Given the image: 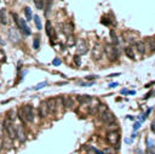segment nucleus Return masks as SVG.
Segmentation results:
<instances>
[{
	"mask_svg": "<svg viewBox=\"0 0 155 154\" xmlns=\"http://www.w3.org/2000/svg\"><path fill=\"white\" fill-rule=\"evenodd\" d=\"M110 37H112L113 45L115 46V47H118V45H119V39H118V37H116V34H115V32H114V30H110Z\"/></svg>",
	"mask_w": 155,
	"mask_h": 154,
	"instance_id": "obj_23",
	"label": "nucleus"
},
{
	"mask_svg": "<svg viewBox=\"0 0 155 154\" xmlns=\"http://www.w3.org/2000/svg\"><path fill=\"white\" fill-rule=\"evenodd\" d=\"M5 59H6V57H5L4 51H2V50H0V62H5Z\"/></svg>",
	"mask_w": 155,
	"mask_h": 154,
	"instance_id": "obj_34",
	"label": "nucleus"
},
{
	"mask_svg": "<svg viewBox=\"0 0 155 154\" xmlns=\"http://www.w3.org/2000/svg\"><path fill=\"white\" fill-rule=\"evenodd\" d=\"M124 38L130 45H136L138 40V35L136 33H132V32H125L124 33Z\"/></svg>",
	"mask_w": 155,
	"mask_h": 154,
	"instance_id": "obj_6",
	"label": "nucleus"
},
{
	"mask_svg": "<svg viewBox=\"0 0 155 154\" xmlns=\"http://www.w3.org/2000/svg\"><path fill=\"white\" fill-rule=\"evenodd\" d=\"M120 75V73H114V74H110L109 75V78H114V77H119Z\"/></svg>",
	"mask_w": 155,
	"mask_h": 154,
	"instance_id": "obj_40",
	"label": "nucleus"
},
{
	"mask_svg": "<svg viewBox=\"0 0 155 154\" xmlns=\"http://www.w3.org/2000/svg\"><path fill=\"white\" fill-rule=\"evenodd\" d=\"M153 147H154V141L150 140V138H147V148L153 149Z\"/></svg>",
	"mask_w": 155,
	"mask_h": 154,
	"instance_id": "obj_30",
	"label": "nucleus"
},
{
	"mask_svg": "<svg viewBox=\"0 0 155 154\" xmlns=\"http://www.w3.org/2000/svg\"><path fill=\"white\" fill-rule=\"evenodd\" d=\"M147 154H154V152L152 149H147Z\"/></svg>",
	"mask_w": 155,
	"mask_h": 154,
	"instance_id": "obj_45",
	"label": "nucleus"
},
{
	"mask_svg": "<svg viewBox=\"0 0 155 154\" xmlns=\"http://www.w3.org/2000/svg\"><path fill=\"white\" fill-rule=\"evenodd\" d=\"M46 85V81H44V83H41V84H38L35 87H34V90H39V89H41V87H44Z\"/></svg>",
	"mask_w": 155,
	"mask_h": 154,
	"instance_id": "obj_35",
	"label": "nucleus"
},
{
	"mask_svg": "<svg viewBox=\"0 0 155 154\" xmlns=\"http://www.w3.org/2000/svg\"><path fill=\"white\" fill-rule=\"evenodd\" d=\"M34 1V4H35V6H36V9L38 10H42L44 9V0H33Z\"/></svg>",
	"mask_w": 155,
	"mask_h": 154,
	"instance_id": "obj_26",
	"label": "nucleus"
},
{
	"mask_svg": "<svg viewBox=\"0 0 155 154\" xmlns=\"http://www.w3.org/2000/svg\"><path fill=\"white\" fill-rule=\"evenodd\" d=\"M17 26L19 27L21 32H22V33H23L24 35H30V30H29L28 26H27V23H26V21H24L23 18H18Z\"/></svg>",
	"mask_w": 155,
	"mask_h": 154,
	"instance_id": "obj_10",
	"label": "nucleus"
},
{
	"mask_svg": "<svg viewBox=\"0 0 155 154\" xmlns=\"http://www.w3.org/2000/svg\"><path fill=\"white\" fill-rule=\"evenodd\" d=\"M128 94H130V95H136V91L132 90V91H128Z\"/></svg>",
	"mask_w": 155,
	"mask_h": 154,
	"instance_id": "obj_47",
	"label": "nucleus"
},
{
	"mask_svg": "<svg viewBox=\"0 0 155 154\" xmlns=\"http://www.w3.org/2000/svg\"><path fill=\"white\" fill-rule=\"evenodd\" d=\"M0 22L1 24H7V17H6V10L5 9H1L0 10Z\"/></svg>",
	"mask_w": 155,
	"mask_h": 154,
	"instance_id": "obj_20",
	"label": "nucleus"
},
{
	"mask_svg": "<svg viewBox=\"0 0 155 154\" xmlns=\"http://www.w3.org/2000/svg\"><path fill=\"white\" fill-rule=\"evenodd\" d=\"M34 22H35V26H36V28L40 30V29L42 28V27H41V21H40V17H39V16H34Z\"/></svg>",
	"mask_w": 155,
	"mask_h": 154,
	"instance_id": "obj_27",
	"label": "nucleus"
},
{
	"mask_svg": "<svg viewBox=\"0 0 155 154\" xmlns=\"http://www.w3.org/2000/svg\"><path fill=\"white\" fill-rule=\"evenodd\" d=\"M46 33H47V35H49L51 39H55V38H56L55 29H53V27H52V24H51V22H50V21H47V22H46Z\"/></svg>",
	"mask_w": 155,
	"mask_h": 154,
	"instance_id": "obj_15",
	"label": "nucleus"
},
{
	"mask_svg": "<svg viewBox=\"0 0 155 154\" xmlns=\"http://www.w3.org/2000/svg\"><path fill=\"white\" fill-rule=\"evenodd\" d=\"M63 103H64L66 108H70V109L74 108V101H73V98L70 96H64L63 97Z\"/></svg>",
	"mask_w": 155,
	"mask_h": 154,
	"instance_id": "obj_17",
	"label": "nucleus"
},
{
	"mask_svg": "<svg viewBox=\"0 0 155 154\" xmlns=\"http://www.w3.org/2000/svg\"><path fill=\"white\" fill-rule=\"evenodd\" d=\"M103 47L99 45V44H96L93 47H92V52H91V55H92V58L95 59V61H97V59H99L101 57H102V55H103Z\"/></svg>",
	"mask_w": 155,
	"mask_h": 154,
	"instance_id": "obj_7",
	"label": "nucleus"
},
{
	"mask_svg": "<svg viewBox=\"0 0 155 154\" xmlns=\"http://www.w3.org/2000/svg\"><path fill=\"white\" fill-rule=\"evenodd\" d=\"M76 49H78L79 56H80V55H85V54L87 52V50H88V45H87V42L85 41V40H79Z\"/></svg>",
	"mask_w": 155,
	"mask_h": 154,
	"instance_id": "obj_11",
	"label": "nucleus"
},
{
	"mask_svg": "<svg viewBox=\"0 0 155 154\" xmlns=\"http://www.w3.org/2000/svg\"><path fill=\"white\" fill-rule=\"evenodd\" d=\"M74 63H75L78 67H80V64H81V59H80V56H79V55H75V56H74Z\"/></svg>",
	"mask_w": 155,
	"mask_h": 154,
	"instance_id": "obj_31",
	"label": "nucleus"
},
{
	"mask_svg": "<svg viewBox=\"0 0 155 154\" xmlns=\"http://www.w3.org/2000/svg\"><path fill=\"white\" fill-rule=\"evenodd\" d=\"M24 14H26V18L27 21H30L32 19V11H30V7H24Z\"/></svg>",
	"mask_w": 155,
	"mask_h": 154,
	"instance_id": "obj_28",
	"label": "nucleus"
},
{
	"mask_svg": "<svg viewBox=\"0 0 155 154\" xmlns=\"http://www.w3.org/2000/svg\"><path fill=\"white\" fill-rule=\"evenodd\" d=\"M118 83H112V84H109V87H110V89H113V87H116V86H118Z\"/></svg>",
	"mask_w": 155,
	"mask_h": 154,
	"instance_id": "obj_39",
	"label": "nucleus"
},
{
	"mask_svg": "<svg viewBox=\"0 0 155 154\" xmlns=\"http://www.w3.org/2000/svg\"><path fill=\"white\" fill-rule=\"evenodd\" d=\"M2 144H4L2 147H4L5 149H9V148H11V147H12V140H11L10 137H6L5 140L2 141Z\"/></svg>",
	"mask_w": 155,
	"mask_h": 154,
	"instance_id": "obj_22",
	"label": "nucleus"
},
{
	"mask_svg": "<svg viewBox=\"0 0 155 154\" xmlns=\"http://www.w3.org/2000/svg\"><path fill=\"white\" fill-rule=\"evenodd\" d=\"M136 46V50L138 51V54L139 55H144L145 54V51H147V45H145V41H142V40H139V41H137V44L135 45Z\"/></svg>",
	"mask_w": 155,
	"mask_h": 154,
	"instance_id": "obj_14",
	"label": "nucleus"
},
{
	"mask_svg": "<svg viewBox=\"0 0 155 154\" xmlns=\"http://www.w3.org/2000/svg\"><path fill=\"white\" fill-rule=\"evenodd\" d=\"M99 120L102 121V123H104L105 125H110V124H113L114 121H115V116H114V114L112 112H109V109L107 111V112H104L103 114H101L99 115Z\"/></svg>",
	"mask_w": 155,
	"mask_h": 154,
	"instance_id": "obj_5",
	"label": "nucleus"
},
{
	"mask_svg": "<svg viewBox=\"0 0 155 154\" xmlns=\"http://www.w3.org/2000/svg\"><path fill=\"white\" fill-rule=\"evenodd\" d=\"M98 77H96V75H90V77H86V80H95V79H97Z\"/></svg>",
	"mask_w": 155,
	"mask_h": 154,
	"instance_id": "obj_38",
	"label": "nucleus"
},
{
	"mask_svg": "<svg viewBox=\"0 0 155 154\" xmlns=\"http://www.w3.org/2000/svg\"><path fill=\"white\" fill-rule=\"evenodd\" d=\"M61 30L67 35V37H69V35H73V32H74V27H73V24L71 23H64V24H61Z\"/></svg>",
	"mask_w": 155,
	"mask_h": 154,
	"instance_id": "obj_12",
	"label": "nucleus"
},
{
	"mask_svg": "<svg viewBox=\"0 0 155 154\" xmlns=\"http://www.w3.org/2000/svg\"><path fill=\"white\" fill-rule=\"evenodd\" d=\"M145 45H147V49L150 51V52H155V39L154 38H148L145 40Z\"/></svg>",
	"mask_w": 155,
	"mask_h": 154,
	"instance_id": "obj_16",
	"label": "nucleus"
},
{
	"mask_svg": "<svg viewBox=\"0 0 155 154\" xmlns=\"http://www.w3.org/2000/svg\"><path fill=\"white\" fill-rule=\"evenodd\" d=\"M61 108V112H63V109L66 108L64 107V103H63V97H57L56 98V109H59Z\"/></svg>",
	"mask_w": 155,
	"mask_h": 154,
	"instance_id": "obj_21",
	"label": "nucleus"
},
{
	"mask_svg": "<svg viewBox=\"0 0 155 154\" xmlns=\"http://www.w3.org/2000/svg\"><path fill=\"white\" fill-rule=\"evenodd\" d=\"M139 127H141V121H137V123H135V124H133V130H135V131H136V130H138Z\"/></svg>",
	"mask_w": 155,
	"mask_h": 154,
	"instance_id": "obj_36",
	"label": "nucleus"
},
{
	"mask_svg": "<svg viewBox=\"0 0 155 154\" xmlns=\"http://www.w3.org/2000/svg\"><path fill=\"white\" fill-rule=\"evenodd\" d=\"M16 137L21 141L22 143L26 141L27 136H26V131H24V126H23V125L16 126Z\"/></svg>",
	"mask_w": 155,
	"mask_h": 154,
	"instance_id": "obj_8",
	"label": "nucleus"
},
{
	"mask_svg": "<svg viewBox=\"0 0 155 154\" xmlns=\"http://www.w3.org/2000/svg\"><path fill=\"white\" fill-rule=\"evenodd\" d=\"M33 47H34L35 50H38V49L40 47V42H39V38H38V37L34 38V40H33Z\"/></svg>",
	"mask_w": 155,
	"mask_h": 154,
	"instance_id": "obj_29",
	"label": "nucleus"
},
{
	"mask_svg": "<svg viewBox=\"0 0 155 154\" xmlns=\"http://www.w3.org/2000/svg\"><path fill=\"white\" fill-rule=\"evenodd\" d=\"M52 64H53V66H59V64H61V59H59V58H55L53 62H52Z\"/></svg>",
	"mask_w": 155,
	"mask_h": 154,
	"instance_id": "obj_37",
	"label": "nucleus"
},
{
	"mask_svg": "<svg viewBox=\"0 0 155 154\" xmlns=\"http://www.w3.org/2000/svg\"><path fill=\"white\" fill-rule=\"evenodd\" d=\"M76 101L79 102V103H81V104H84V103H87V102H90L91 99H92V97L91 96H88V95H84V96H76Z\"/></svg>",
	"mask_w": 155,
	"mask_h": 154,
	"instance_id": "obj_18",
	"label": "nucleus"
},
{
	"mask_svg": "<svg viewBox=\"0 0 155 154\" xmlns=\"http://www.w3.org/2000/svg\"><path fill=\"white\" fill-rule=\"evenodd\" d=\"M121 94H122V95H126V94H128V91H127L126 89H124V90H121Z\"/></svg>",
	"mask_w": 155,
	"mask_h": 154,
	"instance_id": "obj_43",
	"label": "nucleus"
},
{
	"mask_svg": "<svg viewBox=\"0 0 155 154\" xmlns=\"http://www.w3.org/2000/svg\"><path fill=\"white\" fill-rule=\"evenodd\" d=\"M75 44H76V39H75L73 35H69L68 39H67V46H68V47H73Z\"/></svg>",
	"mask_w": 155,
	"mask_h": 154,
	"instance_id": "obj_24",
	"label": "nucleus"
},
{
	"mask_svg": "<svg viewBox=\"0 0 155 154\" xmlns=\"http://www.w3.org/2000/svg\"><path fill=\"white\" fill-rule=\"evenodd\" d=\"M152 111H153V108H149V109L147 111V113H145V116H148V115H149V114L152 113Z\"/></svg>",
	"mask_w": 155,
	"mask_h": 154,
	"instance_id": "obj_42",
	"label": "nucleus"
},
{
	"mask_svg": "<svg viewBox=\"0 0 155 154\" xmlns=\"http://www.w3.org/2000/svg\"><path fill=\"white\" fill-rule=\"evenodd\" d=\"M150 130H153V131L155 132V124H154V123H153V124H152V126H150Z\"/></svg>",
	"mask_w": 155,
	"mask_h": 154,
	"instance_id": "obj_44",
	"label": "nucleus"
},
{
	"mask_svg": "<svg viewBox=\"0 0 155 154\" xmlns=\"http://www.w3.org/2000/svg\"><path fill=\"white\" fill-rule=\"evenodd\" d=\"M152 94H153V92H149V94H148V95H147V96L144 97V99H147V98H149V97H150V96H152Z\"/></svg>",
	"mask_w": 155,
	"mask_h": 154,
	"instance_id": "obj_46",
	"label": "nucleus"
},
{
	"mask_svg": "<svg viewBox=\"0 0 155 154\" xmlns=\"http://www.w3.org/2000/svg\"><path fill=\"white\" fill-rule=\"evenodd\" d=\"M2 129L6 132L7 137H10L11 140L16 138V126L14 125V123H12V120L10 118H5L4 119V121H2Z\"/></svg>",
	"mask_w": 155,
	"mask_h": 154,
	"instance_id": "obj_2",
	"label": "nucleus"
},
{
	"mask_svg": "<svg viewBox=\"0 0 155 154\" xmlns=\"http://www.w3.org/2000/svg\"><path fill=\"white\" fill-rule=\"evenodd\" d=\"M49 107H47V103L46 101H41L40 104H39V116L40 118H46L49 115Z\"/></svg>",
	"mask_w": 155,
	"mask_h": 154,
	"instance_id": "obj_9",
	"label": "nucleus"
},
{
	"mask_svg": "<svg viewBox=\"0 0 155 154\" xmlns=\"http://www.w3.org/2000/svg\"><path fill=\"white\" fill-rule=\"evenodd\" d=\"M12 33H14V30H12V29H10V30H9V34L11 35ZM12 40H14L15 42H17L18 40H19V38H18V34H14V38H12Z\"/></svg>",
	"mask_w": 155,
	"mask_h": 154,
	"instance_id": "obj_32",
	"label": "nucleus"
},
{
	"mask_svg": "<svg viewBox=\"0 0 155 154\" xmlns=\"http://www.w3.org/2000/svg\"><path fill=\"white\" fill-rule=\"evenodd\" d=\"M119 140H120V135H119V132H118L116 130L109 131V132L107 134V141H108L109 144L119 147V146H118V144H119Z\"/></svg>",
	"mask_w": 155,
	"mask_h": 154,
	"instance_id": "obj_4",
	"label": "nucleus"
},
{
	"mask_svg": "<svg viewBox=\"0 0 155 154\" xmlns=\"http://www.w3.org/2000/svg\"><path fill=\"white\" fill-rule=\"evenodd\" d=\"M108 111V107L105 106V104H99L98 106V109H97V114L101 115V114H103L104 112H107Z\"/></svg>",
	"mask_w": 155,
	"mask_h": 154,
	"instance_id": "obj_25",
	"label": "nucleus"
},
{
	"mask_svg": "<svg viewBox=\"0 0 155 154\" xmlns=\"http://www.w3.org/2000/svg\"><path fill=\"white\" fill-rule=\"evenodd\" d=\"M92 84H93V83H88V84H87V83H81L80 85H81V86H90V85H92Z\"/></svg>",
	"mask_w": 155,
	"mask_h": 154,
	"instance_id": "obj_41",
	"label": "nucleus"
},
{
	"mask_svg": "<svg viewBox=\"0 0 155 154\" xmlns=\"http://www.w3.org/2000/svg\"><path fill=\"white\" fill-rule=\"evenodd\" d=\"M125 54H126V56L128 57V58L136 59V57H135V51H133V47H132V46H127V47H125Z\"/></svg>",
	"mask_w": 155,
	"mask_h": 154,
	"instance_id": "obj_19",
	"label": "nucleus"
},
{
	"mask_svg": "<svg viewBox=\"0 0 155 154\" xmlns=\"http://www.w3.org/2000/svg\"><path fill=\"white\" fill-rule=\"evenodd\" d=\"M46 103H47V107H49V113L52 114V113L56 112V98H49V99H46Z\"/></svg>",
	"mask_w": 155,
	"mask_h": 154,
	"instance_id": "obj_13",
	"label": "nucleus"
},
{
	"mask_svg": "<svg viewBox=\"0 0 155 154\" xmlns=\"http://www.w3.org/2000/svg\"><path fill=\"white\" fill-rule=\"evenodd\" d=\"M102 23L105 24V26H109V24H110V19H109V18L107 19V17H103V18H102Z\"/></svg>",
	"mask_w": 155,
	"mask_h": 154,
	"instance_id": "obj_33",
	"label": "nucleus"
},
{
	"mask_svg": "<svg viewBox=\"0 0 155 154\" xmlns=\"http://www.w3.org/2000/svg\"><path fill=\"white\" fill-rule=\"evenodd\" d=\"M103 51L105 52V55L108 57V59L110 62H115L119 58V51L118 47H115L113 44H105L103 47Z\"/></svg>",
	"mask_w": 155,
	"mask_h": 154,
	"instance_id": "obj_3",
	"label": "nucleus"
},
{
	"mask_svg": "<svg viewBox=\"0 0 155 154\" xmlns=\"http://www.w3.org/2000/svg\"><path fill=\"white\" fill-rule=\"evenodd\" d=\"M17 114H18V118L21 119V121L23 124L33 123L34 121V112H33L32 104H24L22 108L18 109Z\"/></svg>",
	"mask_w": 155,
	"mask_h": 154,
	"instance_id": "obj_1",
	"label": "nucleus"
}]
</instances>
